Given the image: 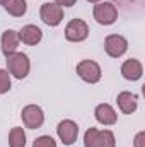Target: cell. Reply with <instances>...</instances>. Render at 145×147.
<instances>
[{"mask_svg": "<svg viewBox=\"0 0 145 147\" xmlns=\"http://www.w3.org/2000/svg\"><path fill=\"white\" fill-rule=\"evenodd\" d=\"M56 132H58L60 140H62L65 146H72L73 142L77 140V137H79V127H77V123L72 121V120H63V121H60L58 127H56Z\"/></svg>", "mask_w": 145, "mask_h": 147, "instance_id": "cell-9", "label": "cell"}, {"mask_svg": "<svg viewBox=\"0 0 145 147\" xmlns=\"http://www.w3.org/2000/svg\"><path fill=\"white\" fill-rule=\"evenodd\" d=\"M94 116H96V120H97L99 123H103V125H114L116 120H118L116 111L113 110V106H109L106 103H103V105H99V106L96 108Z\"/></svg>", "mask_w": 145, "mask_h": 147, "instance_id": "cell-13", "label": "cell"}, {"mask_svg": "<svg viewBox=\"0 0 145 147\" xmlns=\"http://www.w3.org/2000/svg\"><path fill=\"white\" fill-rule=\"evenodd\" d=\"M7 2H9V0H0V5H5Z\"/></svg>", "mask_w": 145, "mask_h": 147, "instance_id": "cell-22", "label": "cell"}, {"mask_svg": "<svg viewBox=\"0 0 145 147\" xmlns=\"http://www.w3.org/2000/svg\"><path fill=\"white\" fill-rule=\"evenodd\" d=\"M135 147H145V132H138L135 135V142H133Z\"/></svg>", "mask_w": 145, "mask_h": 147, "instance_id": "cell-19", "label": "cell"}, {"mask_svg": "<svg viewBox=\"0 0 145 147\" xmlns=\"http://www.w3.org/2000/svg\"><path fill=\"white\" fill-rule=\"evenodd\" d=\"M116 103H118L119 110L123 111L125 115H132L133 111L137 110V106H138V98H137V94H132L128 91H123V92L118 94Z\"/></svg>", "mask_w": 145, "mask_h": 147, "instance_id": "cell-11", "label": "cell"}, {"mask_svg": "<svg viewBox=\"0 0 145 147\" xmlns=\"http://www.w3.org/2000/svg\"><path fill=\"white\" fill-rule=\"evenodd\" d=\"M9 89H10V75L7 70L0 69V94L9 92Z\"/></svg>", "mask_w": 145, "mask_h": 147, "instance_id": "cell-17", "label": "cell"}, {"mask_svg": "<svg viewBox=\"0 0 145 147\" xmlns=\"http://www.w3.org/2000/svg\"><path fill=\"white\" fill-rule=\"evenodd\" d=\"M9 146L10 147H26V134L24 128L14 127L9 134Z\"/></svg>", "mask_w": 145, "mask_h": 147, "instance_id": "cell-16", "label": "cell"}, {"mask_svg": "<svg viewBox=\"0 0 145 147\" xmlns=\"http://www.w3.org/2000/svg\"><path fill=\"white\" fill-rule=\"evenodd\" d=\"M39 16H41V21L46 24V26H58L63 19V9L56 3H51V2H46L41 5V10H39Z\"/></svg>", "mask_w": 145, "mask_h": 147, "instance_id": "cell-5", "label": "cell"}, {"mask_svg": "<svg viewBox=\"0 0 145 147\" xmlns=\"http://www.w3.org/2000/svg\"><path fill=\"white\" fill-rule=\"evenodd\" d=\"M94 19L103 26H111L118 19V9L111 2H99L94 5Z\"/></svg>", "mask_w": 145, "mask_h": 147, "instance_id": "cell-3", "label": "cell"}, {"mask_svg": "<svg viewBox=\"0 0 145 147\" xmlns=\"http://www.w3.org/2000/svg\"><path fill=\"white\" fill-rule=\"evenodd\" d=\"M21 116H22L24 125H26L28 128H31V130L39 128V127L43 125V121H44V113H43V110H41L39 106H36V105H28L26 108H22Z\"/></svg>", "mask_w": 145, "mask_h": 147, "instance_id": "cell-6", "label": "cell"}, {"mask_svg": "<svg viewBox=\"0 0 145 147\" xmlns=\"http://www.w3.org/2000/svg\"><path fill=\"white\" fill-rule=\"evenodd\" d=\"M3 7H5V10H7L10 16H14V17H21V16H24L26 10H28L26 0H9Z\"/></svg>", "mask_w": 145, "mask_h": 147, "instance_id": "cell-15", "label": "cell"}, {"mask_svg": "<svg viewBox=\"0 0 145 147\" xmlns=\"http://www.w3.org/2000/svg\"><path fill=\"white\" fill-rule=\"evenodd\" d=\"M41 38H43V31L34 24H28L19 31V39L22 43H26V45H31V46L38 45L41 41Z\"/></svg>", "mask_w": 145, "mask_h": 147, "instance_id": "cell-12", "label": "cell"}, {"mask_svg": "<svg viewBox=\"0 0 145 147\" xmlns=\"http://www.w3.org/2000/svg\"><path fill=\"white\" fill-rule=\"evenodd\" d=\"M104 50L109 57L118 58V57L125 55V51L128 50V41L121 34H109L104 39Z\"/></svg>", "mask_w": 145, "mask_h": 147, "instance_id": "cell-8", "label": "cell"}, {"mask_svg": "<svg viewBox=\"0 0 145 147\" xmlns=\"http://www.w3.org/2000/svg\"><path fill=\"white\" fill-rule=\"evenodd\" d=\"M144 74V67L137 58H130L121 65V75L126 80H138Z\"/></svg>", "mask_w": 145, "mask_h": 147, "instance_id": "cell-10", "label": "cell"}, {"mask_svg": "<svg viewBox=\"0 0 145 147\" xmlns=\"http://www.w3.org/2000/svg\"><path fill=\"white\" fill-rule=\"evenodd\" d=\"M87 2H91V3H99L101 0H87Z\"/></svg>", "mask_w": 145, "mask_h": 147, "instance_id": "cell-21", "label": "cell"}, {"mask_svg": "<svg viewBox=\"0 0 145 147\" xmlns=\"http://www.w3.org/2000/svg\"><path fill=\"white\" fill-rule=\"evenodd\" d=\"M77 74L82 80L89 84H96L101 80V67L94 60H82L80 63H77Z\"/></svg>", "mask_w": 145, "mask_h": 147, "instance_id": "cell-4", "label": "cell"}, {"mask_svg": "<svg viewBox=\"0 0 145 147\" xmlns=\"http://www.w3.org/2000/svg\"><path fill=\"white\" fill-rule=\"evenodd\" d=\"M7 69L9 72L12 74L15 79H24L28 77L29 69H31V63H29V58L26 53H10L7 55Z\"/></svg>", "mask_w": 145, "mask_h": 147, "instance_id": "cell-2", "label": "cell"}, {"mask_svg": "<svg viewBox=\"0 0 145 147\" xmlns=\"http://www.w3.org/2000/svg\"><path fill=\"white\" fill-rule=\"evenodd\" d=\"M75 2L77 0H55V3L60 7H72V5H75Z\"/></svg>", "mask_w": 145, "mask_h": 147, "instance_id": "cell-20", "label": "cell"}, {"mask_svg": "<svg viewBox=\"0 0 145 147\" xmlns=\"http://www.w3.org/2000/svg\"><path fill=\"white\" fill-rule=\"evenodd\" d=\"M87 36H89V26L82 19H72L65 28V38L68 41L79 43V41H84Z\"/></svg>", "mask_w": 145, "mask_h": 147, "instance_id": "cell-7", "label": "cell"}, {"mask_svg": "<svg viewBox=\"0 0 145 147\" xmlns=\"http://www.w3.org/2000/svg\"><path fill=\"white\" fill-rule=\"evenodd\" d=\"M19 33H15L14 29H7L3 34H2V51L3 55H10V53H15L17 46H19Z\"/></svg>", "mask_w": 145, "mask_h": 147, "instance_id": "cell-14", "label": "cell"}, {"mask_svg": "<svg viewBox=\"0 0 145 147\" xmlns=\"http://www.w3.org/2000/svg\"><path fill=\"white\" fill-rule=\"evenodd\" d=\"M84 146L85 147H114L116 140L111 130H97L89 128L84 135Z\"/></svg>", "mask_w": 145, "mask_h": 147, "instance_id": "cell-1", "label": "cell"}, {"mask_svg": "<svg viewBox=\"0 0 145 147\" xmlns=\"http://www.w3.org/2000/svg\"><path fill=\"white\" fill-rule=\"evenodd\" d=\"M33 147H56V142L50 135H41L33 142Z\"/></svg>", "mask_w": 145, "mask_h": 147, "instance_id": "cell-18", "label": "cell"}]
</instances>
